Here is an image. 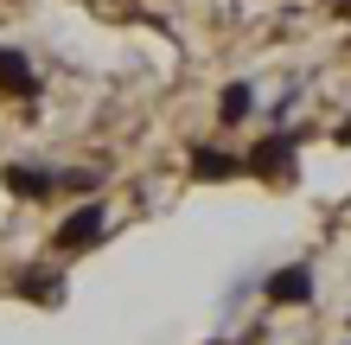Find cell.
Returning <instances> with one entry per match:
<instances>
[{
	"mask_svg": "<svg viewBox=\"0 0 351 345\" xmlns=\"http://www.w3.org/2000/svg\"><path fill=\"white\" fill-rule=\"evenodd\" d=\"M243 173H262L268 186H287L294 179V134H268L250 147V160H243Z\"/></svg>",
	"mask_w": 351,
	"mask_h": 345,
	"instance_id": "obj_1",
	"label": "cell"
},
{
	"mask_svg": "<svg viewBox=\"0 0 351 345\" xmlns=\"http://www.w3.org/2000/svg\"><path fill=\"white\" fill-rule=\"evenodd\" d=\"M102 237H109V211H102V205H77L71 217H64V224H58V250H90V243H102Z\"/></svg>",
	"mask_w": 351,
	"mask_h": 345,
	"instance_id": "obj_2",
	"label": "cell"
},
{
	"mask_svg": "<svg viewBox=\"0 0 351 345\" xmlns=\"http://www.w3.org/2000/svg\"><path fill=\"white\" fill-rule=\"evenodd\" d=\"M332 141H339V147H351V121H339V128H332Z\"/></svg>",
	"mask_w": 351,
	"mask_h": 345,
	"instance_id": "obj_9",
	"label": "cell"
},
{
	"mask_svg": "<svg viewBox=\"0 0 351 345\" xmlns=\"http://www.w3.org/2000/svg\"><path fill=\"white\" fill-rule=\"evenodd\" d=\"M237 173H243V160L223 154V147H198V154H192V179H211V186H223V179H237Z\"/></svg>",
	"mask_w": 351,
	"mask_h": 345,
	"instance_id": "obj_6",
	"label": "cell"
},
{
	"mask_svg": "<svg viewBox=\"0 0 351 345\" xmlns=\"http://www.w3.org/2000/svg\"><path fill=\"white\" fill-rule=\"evenodd\" d=\"M268 300H275V307H313V269H306V262L275 269L268 275Z\"/></svg>",
	"mask_w": 351,
	"mask_h": 345,
	"instance_id": "obj_4",
	"label": "cell"
},
{
	"mask_svg": "<svg viewBox=\"0 0 351 345\" xmlns=\"http://www.w3.org/2000/svg\"><path fill=\"white\" fill-rule=\"evenodd\" d=\"M0 90H7V96H19V103H38V96H45V77L26 64V51L0 45Z\"/></svg>",
	"mask_w": 351,
	"mask_h": 345,
	"instance_id": "obj_3",
	"label": "cell"
},
{
	"mask_svg": "<svg viewBox=\"0 0 351 345\" xmlns=\"http://www.w3.org/2000/svg\"><path fill=\"white\" fill-rule=\"evenodd\" d=\"M0 179H7L13 198H51V192H58V173H51V167H7Z\"/></svg>",
	"mask_w": 351,
	"mask_h": 345,
	"instance_id": "obj_5",
	"label": "cell"
},
{
	"mask_svg": "<svg viewBox=\"0 0 351 345\" xmlns=\"http://www.w3.org/2000/svg\"><path fill=\"white\" fill-rule=\"evenodd\" d=\"M256 109V90L250 84H223V96H217V121H243Z\"/></svg>",
	"mask_w": 351,
	"mask_h": 345,
	"instance_id": "obj_8",
	"label": "cell"
},
{
	"mask_svg": "<svg viewBox=\"0 0 351 345\" xmlns=\"http://www.w3.org/2000/svg\"><path fill=\"white\" fill-rule=\"evenodd\" d=\"M19 294H26L32 307H58V300H64V281L45 275V269H19Z\"/></svg>",
	"mask_w": 351,
	"mask_h": 345,
	"instance_id": "obj_7",
	"label": "cell"
},
{
	"mask_svg": "<svg viewBox=\"0 0 351 345\" xmlns=\"http://www.w3.org/2000/svg\"><path fill=\"white\" fill-rule=\"evenodd\" d=\"M332 7H351V0H332Z\"/></svg>",
	"mask_w": 351,
	"mask_h": 345,
	"instance_id": "obj_10",
	"label": "cell"
}]
</instances>
